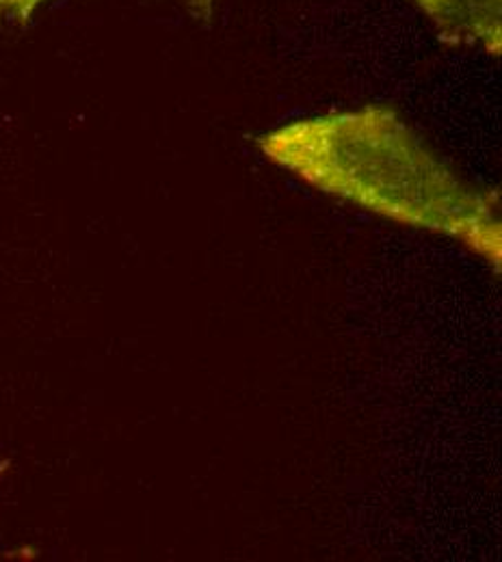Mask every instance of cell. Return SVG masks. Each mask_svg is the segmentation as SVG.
Masks as SVG:
<instances>
[{"mask_svg": "<svg viewBox=\"0 0 502 562\" xmlns=\"http://www.w3.org/2000/svg\"><path fill=\"white\" fill-rule=\"evenodd\" d=\"M256 145L314 191L403 227L453 238L501 273L499 191L448 167L388 104L303 117L263 133Z\"/></svg>", "mask_w": 502, "mask_h": 562, "instance_id": "1", "label": "cell"}, {"mask_svg": "<svg viewBox=\"0 0 502 562\" xmlns=\"http://www.w3.org/2000/svg\"><path fill=\"white\" fill-rule=\"evenodd\" d=\"M450 46L481 48L490 57L502 53V0H412Z\"/></svg>", "mask_w": 502, "mask_h": 562, "instance_id": "2", "label": "cell"}, {"mask_svg": "<svg viewBox=\"0 0 502 562\" xmlns=\"http://www.w3.org/2000/svg\"><path fill=\"white\" fill-rule=\"evenodd\" d=\"M51 0H0V15L13 18L18 22H29L31 15ZM187 4L191 7V11L202 18V20H211L213 18V9H215V0H187Z\"/></svg>", "mask_w": 502, "mask_h": 562, "instance_id": "3", "label": "cell"}]
</instances>
